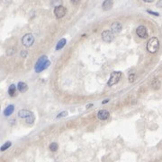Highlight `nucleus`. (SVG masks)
<instances>
[{
	"mask_svg": "<svg viewBox=\"0 0 162 162\" xmlns=\"http://www.w3.org/2000/svg\"><path fill=\"white\" fill-rule=\"evenodd\" d=\"M156 6H157V7H158V8H162V0H159V1L157 3Z\"/></svg>",
	"mask_w": 162,
	"mask_h": 162,
	"instance_id": "26",
	"label": "nucleus"
},
{
	"mask_svg": "<svg viewBox=\"0 0 162 162\" xmlns=\"http://www.w3.org/2000/svg\"><path fill=\"white\" fill-rule=\"evenodd\" d=\"M50 65V62L49 61L47 56H42V57L38 59L36 64H35L34 69L37 73H40V72H43L44 69H46Z\"/></svg>",
	"mask_w": 162,
	"mask_h": 162,
	"instance_id": "1",
	"label": "nucleus"
},
{
	"mask_svg": "<svg viewBox=\"0 0 162 162\" xmlns=\"http://www.w3.org/2000/svg\"><path fill=\"white\" fill-rule=\"evenodd\" d=\"M121 77V72H120V71L113 72V73H111L110 79H109V81H108V85L110 86V87L114 86V84H116L118 82H119Z\"/></svg>",
	"mask_w": 162,
	"mask_h": 162,
	"instance_id": "3",
	"label": "nucleus"
},
{
	"mask_svg": "<svg viewBox=\"0 0 162 162\" xmlns=\"http://www.w3.org/2000/svg\"><path fill=\"white\" fill-rule=\"evenodd\" d=\"M58 148H59V146H58V144L56 143V142H52V143L50 144V149L52 151H53V152L57 151Z\"/></svg>",
	"mask_w": 162,
	"mask_h": 162,
	"instance_id": "19",
	"label": "nucleus"
},
{
	"mask_svg": "<svg viewBox=\"0 0 162 162\" xmlns=\"http://www.w3.org/2000/svg\"><path fill=\"white\" fill-rule=\"evenodd\" d=\"M111 29H112V31L114 33H119L120 31L123 29V25H121V22H114L111 25Z\"/></svg>",
	"mask_w": 162,
	"mask_h": 162,
	"instance_id": "8",
	"label": "nucleus"
},
{
	"mask_svg": "<svg viewBox=\"0 0 162 162\" xmlns=\"http://www.w3.org/2000/svg\"><path fill=\"white\" fill-rule=\"evenodd\" d=\"M161 86V82L158 79H154L151 82V87L153 88L154 90H158Z\"/></svg>",
	"mask_w": 162,
	"mask_h": 162,
	"instance_id": "14",
	"label": "nucleus"
},
{
	"mask_svg": "<svg viewBox=\"0 0 162 162\" xmlns=\"http://www.w3.org/2000/svg\"><path fill=\"white\" fill-rule=\"evenodd\" d=\"M109 116H110L109 112L105 109L100 110V111L97 113V117L99 120H106V119H108Z\"/></svg>",
	"mask_w": 162,
	"mask_h": 162,
	"instance_id": "9",
	"label": "nucleus"
},
{
	"mask_svg": "<svg viewBox=\"0 0 162 162\" xmlns=\"http://www.w3.org/2000/svg\"><path fill=\"white\" fill-rule=\"evenodd\" d=\"M20 55H21V57L24 58V57H27V51H26V50H22V51H21V53H20Z\"/></svg>",
	"mask_w": 162,
	"mask_h": 162,
	"instance_id": "23",
	"label": "nucleus"
},
{
	"mask_svg": "<svg viewBox=\"0 0 162 162\" xmlns=\"http://www.w3.org/2000/svg\"><path fill=\"white\" fill-rule=\"evenodd\" d=\"M92 104H90V105H88V106H87V108H88V107H92Z\"/></svg>",
	"mask_w": 162,
	"mask_h": 162,
	"instance_id": "31",
	"label": "nucleus"
},
{
	"mask_svg": "<svg viewBox=\"0 0 162 162\" xmlns=\"http://www.w3.org/2000/svg\"><path fill=\"white\" fill-rule=\"evenodd\" d=\"M11 142H6V143L4 144V145L2 146V147H1V151H6V149H8V148L10 147V146H11Z\"/></svg>",
	"mask_w": 162,
	"mask_h": 162,
	"instance_id": "20",
	"label": "nucleus"
},
{
	"mask_svg": "<svg viewBox=\"0 0 162 162\" xmlns=\"http://www.w3.org/2000/svg\"><path fill=\"white\" fill-rule=\"evenodd\" d=\"M136 33L140 39H147L148 36H149V33H148V30L145 26L140 25L137 28L136 30Z\"/></svg>",
	"mask_w": 162,
	"mask_h": 162,
	"instance_id": "6",
	"label": "nucleus"
},
{
	"mask_svg": "<svg viewBox=\"0 0 162 162\" xmlns=\"http://www.w3.org/2000/svg\"><path fill=\"white\" fill-rule=\"evenodd\" d=\"M32 112L29 111V110H26V109H22L18 112V117H21V118H26L28 116L31 114Z\"/></svg>",
	"mask_w": 162,
	"mask_h": 162,
	"instance_id": "12",
	"label": "nucleus"
},
{
	"mask_svg": "<svg viewBox=\"0 0 162 162\" xmlns=\"http://www.w3.org/2000/svg\"><path fill=\"white\" fill-rule=\"evenodd\" d=\"M17 89L19 90V91L20 92H25V91H27V90H28V86H27V84L25 83V82H18V84H17Z\"/></svg>",
	"mask_w": 162,
	"mask_h": 162,
	"instance_id": "11",
	"label": "nucleus"
},
{
	"mask_svg": "<svg viewBox=\"0 0 162 162\" xmlns=\"http://www.w3.org/2000/svg\"><path fill=\"white\" fill-rule=\"evenodd\" d=\"M7 1H8V2H11V0H4L5 3H7Z\"/></svg>",
	"mask_w": 162,
	"mask_h": 162,
	"instance_id": "30",
	"label": "nucleus"
},
{
	"mask_svg": "<svg viewBox=\"0 0 162 162\" xmlns=\"http://www.w3.org/2000/svg\"><path fill=\"white\" fill-rule=\"evenodd\" d=\"M114 32L112 31H109V30H105L102 32V40L105 42H107V43H110L114 40Z\"/></svg>",
	"mask_w": 162,
	"mask_h": 162,
	"instance_id": "5",
	"label": "nucleus"
},
{
	"mask_svg": "<svg viewBox=\"0 0 162 162\" xmlns=\"http://www.w3.org/2000/svg\"><path fill=\"white\" fill-rule=\"evenodd\" d=\"M34 119H35V117H34V115L33 114V112H32L31 114H30L29 116H28L27 117L25 118V121H26V123L27 124H32L33 122H34Z\"/></svg>",
	"mask_w": 162,
	"mask_h": 162,
	"instance_id": "17",
	"label": "nucleus"
},
{
	"mask_svg": "<svg viewBox=\"0 0 162 162\" xmlns=\"http://www.w3.org/2000/svg\"><path fill=\"white\" fill-rule=\"evenodd\" d=\"M15 52V49H14V48H10V49H8V50H7V55L8 56H12Z\"/></svg>",
	"mask_w": 162,
	"mask_h": 162,
	"instance_id": "24",
	"label": "nucleus"
},
{
	"mask_svg": "<svg viewBox=\"0 0 162 162\" xmlns=\"http://www.w3.org/2000/svg\"><path fill=\"white\" fill-rule=\"evenodd\" d=\"M147 12H148V13H149V14H150V15H155V16H158V15H159V14H158V13H156V12L150 11V10H147Z\"/></svg>",
	"mask_w": 162,
	"mask_h": 162,
	"instance_id": "25",
	"label": "nucleus"
},
{
	"mask_svg": "<svg viewBox=\"0 0 162 162\" xmlns=\"http://www.w3.org/2000/svg\"><path fill=\"white\" fill-rule=\"evenodd\" d=\"M159 48V41L158 39L156 37H152L151 39H149V40L147 43V50L151 54H154Z\"/></svg>",
	"mask_w": 162,
	"mask_h": 162,
	"instance_id": "2",
	"label": "nucleus"
},
{
	"mask_svg": "<svg viewBox=\"0 0 162 162\" xmlns=\"http://www.w3.org/2000/svg\"><path fill=\"white\" fill-rule=\"evenodd\" d=\"M66 13H67V9L62 6H57V7H55V9H54V15H55V16L57 17L58 19H60L62 18V17H64Z\"/></svg>",
	"mask_w": 162,
	"mask_h": 162,
	"instance_id": "7",
	"label": "nucleus"
},
{
	"mask_svg": "<svg viewBox=\"0 0 162 162\" xmlns=\"http://www.w3.org/2000/svg\"><path fill=\"white\" fill-rule=\"evenodd\" d=\"M79 2H80V0H71V3L74 5H77Z\"/></svg>",
	"mask_w": 162,
	"mask_h": 162,
	"instance_id": "27",
	"label": "nucleus"
},
{
	"mask_svg": "<svg viewBox=\"0 0 162 162\" xmlns=\"http://www.w3.org/2000/svg\"><path fill=\"white\" fill-rule=\"evenodd\" d=\"M142 1H144V2H146V3H151V2H153L154 0H142Z\"/></svg>",
	"mask_w": 162,
	"mask_h": 162,
	"instance_id": "28",
	"label": "nucleus"
},
{
	"mask_svg": "<svg viewBox=\"0 0 162 162\" xmlns=\"http://www.w3.org/2000/svg\"><path fill=\"white\" fill-rule=\"evenodd\" d=\"M108 101H109V99H105V100H104V101L102 102V104H106Z\"/></svg>",
	"mask_w": 162,
	"mask_h": 162,
	"instance_id": "29",
	"label": "nucleus"
},
{
	"mask_svg": "<svg viewBox=\"0 0 162 162\" xmlns=\"http://www.w3.org/2000/svg\"><path fill=\"white\" fill-rule=\"evenodd\" d=\"M22 43L24 47H29L31 46H33V44L34 43V38L31 33H27L25 34L22 39Z\"/></svg>",
	"mask_w": 162,
	"mask_h": 162,
	"instance_id": "4",
	"label": "nucleus"
},
{
	"mask_svg": "<svg viewBox=\"0 0 162 162\" xmlns=\"http://www.w3.org/2000/svg\"><path fill=\"white\" fill-rule=\"evenodd\" d=\"M66 43H67L66 39H61V40L57 43V45H56V50H59V49H61L65 45H66Z\"/></svg>",
	"mask_w": 162,
	"mask_h": 162,
	"instance_id": "15",
	"label": "nucleus"
},
{
	"mask_svg": "<svg viewBox=\"0 0 162 162\" xmlns=\"http://www.w3.org/2000/svg\"><path fill=\"white\" fill-rule=\"evenodd\" d=\"M135 77H136L135 73H131V74L129 75V77H128V80H129L130 82H133L135 80Z\"/></svg>",
	"mask_w": 162,
	"mask_h": 162,
	"instance_id": "21",
	"label": "nucleus"
},
{
	"mask_svg": "<svg viewBox=\"0 0 162 162\" xmlns=\"http://www.w3.org/2000/svg\"><path fill=\"white\" fill-rule=\"evenodd\" d=\"M52 5L54 7L62 6V0H52Z\"/></svg>",
	"mask_w": 162,
	"mask_h": 162,
	"instance_id": "18",
	"label": "nucleus"
},
{
	"mask_svg": "<svg viewBox=\"0 0 162 162\" xmlns=\"http://www.w3.org/2000/svg\"><path fill=\"white\" fill-rule=\"evenodd\" d=\"M113 5H114L113 0H105L103 5H102V8H103L104 11H108L113 7Z\"/></svg>",
	"mask_w": 162,
	"mask_h": 162,
	"instance_id": "10",
	"label": "nucleus"
},
{
	"mask_svg": "<svg viewBox=\"0 0 162 162\" xmlns=\"http://www.w3.org/2000/svg\"><path fill=\"white\" fill-rule=\"evenodd\" d=\"M15 91H16V87H15V84H11L9 89H8V94L11 97H14L15 94Z\"/></svg>",
	"mask_w": 162,
	"mask_h": 162,
	"instance_id": "16",
	"label": "nucleus"
},
{
	"mask_svg": "<svg viewBox=\"0 0 162 162\" xmlns=\"http://www.w3.org/2000/svg\"><path fill=\"white\" fill-rule=\"evenodd\" d=\"M14 106L13 105H9L7 107H6V109L4 110V115L6 116V117H9L10 115H12L14 112Z\"/></svg>",
	"mask_w": 162,
	"mask_h": 162,
	"instance_id": "13",
	"label": "nucleus"
},
{
	"mask_svg": "<svg viewBox=\"0 0 162 162\" xmlns=\"http://www.w3.org/2000/svg\"><path fill=\"white\" fill-rule=\"evenodd\" d=\"M67 115H68V112H67V111H62L61 113H59V115L57 116V118H61V117H66Z\"/></svg>",
	"mask_w": 162,
	"mask_h": 162,
	"instance_id": "22",
	"label": "nucleus"
}]
</instances>
